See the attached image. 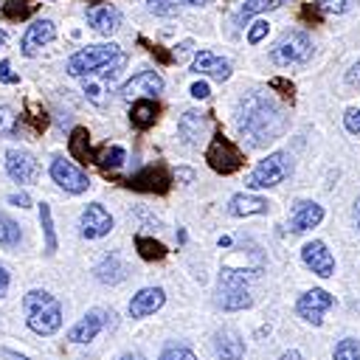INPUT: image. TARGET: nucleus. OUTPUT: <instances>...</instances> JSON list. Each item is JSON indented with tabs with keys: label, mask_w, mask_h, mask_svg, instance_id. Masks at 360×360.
Listing matches in <instances>:
<instances>
[{
	"label": "nucleus",
	"mask_w": 360,
	"mask_h": 360,
	"mask_svg": "<svg viewBox=\"0 0 360 360\" xmlns=\"http://www.w3.org/2000/svg\"><path fill=\"white\" fill-rule=\"evenodd\" d=\"M343 124H346L349 132H360V107L357 110H349L346 118H343Z\"/></svg>",
	"instance_id": "obj_43"
},
{
	"label": "nucleus",
	"mask_w": 360,
	"mask_h": 360,
	"mask_svg": "<svg viewBox=\"0 0 360 360\" xmlns=\"http://www.w3.org/2000/svg\"><path fill=\"white\" fill-rule=\"evenodd\" d=\"M177 132H180V138H183L186 146H200V141H202L205 132H208V121H205L202 112H197V110H186V112L180 115Z\"/></svg>",
	"instance_id": "obj_19"
},
{
	"label": "nucleus",
	"mask_w": 360,
	"mask_h": 360,
	"mask_svg": "<svg viewBox=\"0 0 360 360\" xmlns=\"http://www.w3.org/2000/svg\"><path fill=\"white\" fill-rule=\"evenodd\" d=\"M309 56H312V39L304 31H287V34H281V39L270 51V59L276 65H281V68L304 65Z\"/></svg>",
	"instance_id": "obj_6"
},
{
	"label": "nucleus",
	"mask_w": 360,
	"mask_h": 360,
	"mask_svg": "<svg viewBox=\"0 0 360 360\" xmlns=\"http://www.w3.org/2000/svg\"><path fill=\"white\" fill-rule=\"evenodd\" d=\"M124 158H127V152H124V146H118V143H104V146H98L96 152H93V163H98L101 169H118L121 163H124Z\"/></svg>",
	"instance_id": "obj_28"
},
{
	"label": "nucleus",
	"mask_w": 360,
	"mask_h": 360,
	"mask_svg": "<svg viewBox=\"0 0 360 360\" xmlns=\"http://www.w3.org/2000/svg\"><path fill=\"white\" fill-rule=\"evenodd\" d=\"M68 152L79 163H93V149H90V132H87V127H73L70 129Z\"/></svg>",
	"instance_id": "obj_24"
},
{
	"label": "nucleus",
	"mask_w": 360,
	"mask_h": 360,
	"mask_svg": "<svg viewBox=\"0 0 360 360\" xmlns=\"http://www.w3.org/2000/svg\"><path fill=\"white\" fill-rule=\"evenodd\" d=\"M188 93H191L194 98H208V96H211V90H208V84H205V82H194Z\"/></svg>",
	"instance_id": "obj_45"
},
{
	"label": "nucleus",
	"mask_w": 360,
	"mask_h": 360,
	"mask_svg": "<svg viewBox=\"0 0 360 360\" xmlns=\"http://www.w3.org/2000/svg\"><path fill=\"white\" fill-rule=\"evenodd\" d=\"M6 172L14 183H34L39 177V163L25 149H6Z\"/></svg>",
	"instance_id": "obj_12"
},
{
	"label": "nucleus",
	"mask_w": 360,
	"mask_h": 360,
	"mask_svg": "<svg viewBox=\"0 0 360 360\" xmlns=\"http://www.w3.org/2000/svg\"><path fill=\"white\" fill-rule=\"evenodd\" d=\"M87 3H101V0H87Z\"/></svg>",
	"instance_id": "obj_55"
},
{
	"label": "nucleus",
	"mask_w": 360,
	"mask_h": 360,
	"mask_svg": "<svg viewBox=\"0 0 360 360\" xmlns=\"http://www.w3.org/2000/svg\"><path fill=\"white\" fill-rule=\"evenodd\" d=\"M56 37V25H53V20H34L28 28H25V34H22V39H20V51L25 53V56H34L42 45H48L51 39Z\"/></svg>",
	"instance_id": "obj_15"
},
{
	"label": "nucleus",
	"mask_w": 360,
	"mask_h": 360,
	"mask_svg": "<svg viewBox=\"0 0 360 360\" xmlns=\"http://www.w3.org/2000/svg\"><path fill=\"white\" fill-rule=\"evenodd\" d=\"M335 360H360V343L354 338H343L335 346Z\"/></svg>",
	"instance_id": "obj_34"
},
{
	"label": "nucleus",
	"mask_w": 360,
	"mask_h": 360,
	"mask_svg": "<svg viewBox=\"0 0 360 360\" xmlns=\"http://www.w3.org/2000/svg\"><path fill=\"white\" fill-rule=\"evenodd\" d=\"M51 180L59 188H65L68 194H82L90 186V177L79 166H73L70 160H65V158H53V163H51Z\"/></svg>",
	"instance_id": "obj_9"
},
{
	"label": "nucleus",
	"mask_w": 360,
	"mask_h": 360,
	"mask_svg": "<svg viewBox=\"0 0 360 360\" xmlns=\"http://www.w3.org/2000/svg\"><path fill=\"white\" fill-rule=\"evenodd\" d=\"M301 262L321 278H329L335 276V256L329 253V248L321 242V239H312L301 248Z\"/></svg>",
	"instance_id": "obj_13"
},
{
	"label": "nucleus",
	"mask_w": 360,
	"mask_h": 360,
	"mask_svg": "<svg viewBox=\"0 0 360 360\" xmlns=\"http://www.w3.org/2000/svg\"><path fill=\"white\" fill-rule=\"evenodd\" d=\"M236 127L242 132V138L253 146L262 149L267 143H273L276 138L284 135L287 129V115L278 104H273L267 96L262 93H250L239 101L236 107Z\"/></svg>",
	"instance_id": "obj_1"
},
{
	"label": "nucleus",
	"mask_w": 360,
	"mask_h": 360,
	"mask_svg": "<svg viewBox=\"0 0 360 360\" xmlns=\"http://www.w3.org/2000/svg\"><path fill=\"white\" fill-rule=\"evenodd\" d=\"M158 360H197V357H194V352L186 349V346H169Z\"/></svg>",
	"instance_id": "obj_38"
},
{
	"label": "nucleus",
	"mask_w": 360,
	"mask_h": 360,
	"mask_svg": "<svg viewBox=\"0 0 360 360\" xmlns=\"http://www.w3.org/2000/svg\"><path fill=\"white\" fill-rule=\"evenodd\" d=\"M0 11H3L6 20H25L34 11V3H28V0H6V3H0Z\"/></svg>",
	"instance_id": "obj_32"
},
{
	"label": "nucleus",
	"mask_w": 360,
	"mask_h": 360,
	"mask_svg": "<svg viewBox=\"0 0 360 360\" xmlns=\"http://www.w3.org/2000/svg\"><path fill=\"white\" fill-rule=\"evenodd\" d=\"M127 188L132 191H146V194H166L172 188V172L163 166V163H152V166H143L141 172L129 174L121 180Z\"/></svg>",
	"instance_id": "obj_7"
},
{
	"label": "nucleus",
	"mask_w": 360,
	"mask_h": 360,
	"mask_svg": "<svg viewBox=\"0 0 360 360\" xmlns=\"http://www.w3.org/2000/svg\"><path fill=\"white\" fill-rule=\"evenodd\" d=\"M253 298L248 292V287H219V307L233 312V309H245L250 307Z\"/></svg>",
	"instance_id": "obj_26"
},
{
	"label": "nucleus",
	"mask_w": 360,
	"mask_h": 360,
	"mask_svg": "<svg viewBox=\"0 0 360 360\" xmlns=\"http://www.w3.org/2000/svg\"><path fill=\"white\" fill-rule=\"evenodd\" d=\"M121 360H141V357H138V354H124Z\"/></svg>",
	"instance_id": "obj_51"
},
{
	"label": "nucleus",
	"mask_w": 360,
	"mask_h": 360,
	"mask_svg": "<svg viewBox=\"0 0 360 360\" xmlns=\"http://www.w3.org/2000/svg\"><path fill=\"white\" fill-rule=\"evenodd\" d=\"M346 84L349 87H360V59L346 70Z\"/></svg>",
	"instance_id": "obj_44"
},
{
	"label": "nucleus",
	"mask_w": 360,
	"mask_h": 360,
	"mask_svg": "<svg viewBox=\"0 0 360 360\" xmlns=\"http://www.w3.org/2000/svg\"><path fill=\"white\" fill-rule=\"evenodd\" d=\"M121 53V48L115 42L110 45H87L82 51H76L70 59H68V73L76 76V79H84L90 73H96L98 68H104L110 59H115Z\"/></svg>",
	"instance_id": "obj_5"
},
{
	"label": "nucleus",
	"mask_w": 360,
	"mask_h": 360,
	"mask_svg": "<svg viewBox=\"0 0 360 360\" xmlns=\"http://www.w3.org/2000/svg\"><path fill=\"white\" fill-rule=\"evenodd\" d=\"M278 3H284V0H248V3L242 6V11H239V20H248V17H253V14H262V11H267V8H276Z\"/></svg>",
	"instance_id": "obj_35"
},
{
	"label": "nucleus",
	"mask_w": 360,
	"mask_h": 360,
	"mask_svg": "<svg viewBox=\"0 0 360 360\" xmlns=\"http://www.w3.org/2000/svg\"><path fill=\"white\" fill-rule=\"evenodd\" d=\"M22 309H25V323L34 335H53L62 326V304L59 298H53L45 290H28L22 298Z\"/></svg>",
	"instance_id": "obj_2"
},
{
	"label": "nucleus",
	"mask_w": 360,
	"mask_h": 360,
	"mask_svg": "<svg viewBox=\"0 0 360 360\" xmlns=\"http://www.w3.org/2000/svg\"><path fill=\"white\" fill-rule=\"evenodd\" d=\"M180 3H188V6H202L205 0H180Z\"/></svg>",
	"instance_id": "obj_50"
},
{
	"label": "nucleus",
	"mask_w": 360,
	"mask_h": 360,
	"mask_svg": "<svg viewBox=\"0 0 360 360\" xmlns=\"http://www.w3.org/2000/svg\"><path fill=\"white\" fill-rule=\"evenodd\" d=\"M135 250H138V256H141L143 262H160V259H166V253H169L163 242H158V239H152V236H143V233L135 236Z\"/></svg>",
	"instance_id": "obj_27"
},
{
	"label": "nucleus",
	"mask_w": 360,
	"mask_h": 360,
	"mask_svg": "<svg viewBox=\"0 0 360 360\" xmlns=\"http://www.w3.org/2000/svg\"><path fill=\"white\" fill-rule=\"evenodd\" d=\"M321 219H323V208L318 202L298 200L295 208H292V214H290V228H292V233H304V231L321 225Z\"/></svg>",
	"instance_id": "obj_17"
},
{
	"label": "nucleus",
	"mask_w": 360,
	"mask_h": 360,
	"mask_svg": "<svg viewBox=\"0 0 360 360\" xmlns=\"http://www.w3.org/2000/svg\"><path fill=\"white\" fill-rule=\"evenodd\" d=\"M191 70L200 73V76H211L217 82H225L231 76V62L217 56V53H211V51H200L194 56V62H191Z\"/></svg>",
	"instance_id": "obj_18"
},
{
	"label": "nucleus",
	"mask_w": 360,
	"mask_h": 360,
	"mask_svg": "<svg viewBox=\"0 0 360 360\" xmlns=\"http://www.w3.org/2000/svg\"><path fill=\"white\" fill-rule=\"evenodd\" d=\"M17 129H20V124H17L14 110L6 107V104H0V135H14Z\"/></svg>",
	"instance_id": "obj_36"
},
{
	"label": "nucleus",
	"mask_w": 360,
	"mask_h": 360,
	"mask_svg": "<svg viewBox=\"0 0 360 360\" xmlns=\"http://www.w3.org/2000/svg\"><path fill=\"white\" fill-rule=\"evenodd\" d=\"M267 31H270V25H267V20H256V22L250 25V31H248V42H250V45H256V42H262V39L267 37Z\"/></svg>",
	"instance_id": "obj_39"
},
{
	"label": "nucleus",
	"mask_w": 360,
	"mask_h": 360,
	"mask_svg": "<svg viewBox=\"0 0 360 360\" xmlns=\"http://www.w3.org/2000/svg\"><path fill=\"white\" fill-rule=\"evenodd\" d=\"M214 349H217V357H219V360H245V343H242L239 335L231 332V329H225V332L217 335Z\"/></svg>",
	"instance_id": "obj_23"
},
{
	"label": "nucleus",
	"mask_w": 360,
	"mask_h": 360,
	"mask_svg": "<svg viewBox=\"0 0 360 360\" xmlns=\"http://www.w3.org/2000/svg\"><path fill=\"white\" fill-rule=\"evenodd\" d=\"M290 172H292V158L287 152H273L256 163V169L245 180V186L248 188H270V186H278L281 180H287Z\"/></svg>",
	"instance_id": "obj_3"
},
{
	"label": "nucleus",
	"mask_w": 360,
	"mask_h": 360,
	"mask_svg": "<svg viewBox=\"0 0 360 360\" xmlns=\"http://www.w3.org/2000/svg\"><path fill=\"white\" fill-rule=\"evenodd\" d=\"M3 42H6V31L0 28V45H3Z\"/></svg>",
	"instance_id": "obj_53"
},
{
	"label": "nucleus",
	"mask_w": 360,
	"mask_h": 360,
	"mask_svg": "<svg viewBox=\"0 0 360 360\" xmlns=\"http://www.w3.org/2000/svg\"><path fill=\"white\" fill-rule=\"evenodd\" d=\"M281 360H301V354H298L295 349H290V352H284V354H281Z\"/></svg>",
	"instance_id": "obj_48"
},
{
	"label": "nucleus",
	"mask_w": 360,
	"mask_h": 360,
	"mask_svg": "<svg viewBox=\"0 0 360 360\" xmlns=\"http://www.w3.org/2000/svg\"><path fill=\"white\" fill-rule=\"evenodd\" d=\"M160 90H163L160 73H155V70H141V73H135L132 79H127V82L118 87V96H121L124 101H138V98H155Z\"/></svg>",
	"instance_id": "obj_8"
},
{
	"label": "nucleus",
	"mask_w": 360,
	"mask_h": 360,
	"mask_svg": "<svg viewBox=\"0 0 360 360\" xmlns=\"http://www.w3.org/2000/svg\"><path fill=\"white\" fill-rule=\"evenodd\" d=\"M107 84L110 82H104L101 76H84V93H87V98L93 101V104H98V107H104L107 104Z\"/></svg>",
	"instance_id": "obj_31"
},
{
	"label": "nucleus",
	"mask_w": 360,
	"mask_h": 360,
	"mask_svg": "<svg viewBox=\"0 0 360 360\" xmlns=\"http://www.w3.org/2000/svg\"><path fill=\"white\" fill-rule=\"evenodd\" d=\"M28 115H22V118H17V124H28L31 127V132L34 135H39L45 127H48V115H45V110H37L34 104H28Z\"/></svg>",
	"instance_id": "obj_33"
},
{
	"label": "nucleus",
	"mask_w": 360,
	"mask_h": 360,
	"mask_svg": "<svg viewBox=\"0 0 360 360\" xmlns=\"http://www.w3.org/2000/svg\"><path fill=\"white\" fill-rule=\"evenodd\" d=\"M357 228H360V197H357Z\"/></svg>",
	"instance_id": "obj_52"
},
{
	"label": "nucleus",
	"mask_w": 360,
	"mask_h": 360,
	"mask_svg": "<svg viewBox=\"0 0 360 360\" xmlns=\"http://www.w3.org/2000/svg\"><path fill=\"white\" fill-rule=\"evenodd\" d=\"M87 22L93 25V31L110 37L121 22V11L115 6H93V8H87Z\"/></svg>",
	"instance_id": "obj_21"
},
{
	"label": "nucleus",
	"mask_w": 360,
	"mask_h": 360,
	"mask_svg": "<svg viewBox=\"0 0 360 360\" xmlns=\"http://www.w3.org/2000/svg\"><path fill=\"white\" fill-rule=\"evenodd\" d=\"M163 301H166L163 287H143L129 301V318H149L163 307Z\"/></svg>",
	"instance_id": "obj_16"
},
{
	"label": "nucleus",
	"mask_w": 360,
	"mask_h": 360,
	"mask_svg": "<svg viewBox=\"0 0 360 360\" xmlns=\"http://www.w3.org/2000/svg\"><path fill=\"white\" fill-rule=\"evenodd\" d=\"M8 202L11 205H20V208H28L31 205V197L25 191H17V194H8Z\"/></svg>",
	"instance_id": "obj_46"
},
{
	"label": "nucleus",
	"mask_w": 360,
	"mask_h": 360,
	"mask_svg": "<svg viewBox=\"0 0 360 360\" xmlns=\"http://www.w3.org/2000/svg\"><path fill=\"white\" fill-rule=\"evenodd\" d=\"M146 6H149V11H155V14H163V17H172V14L177 11L174 0H146Z\"/></svg>",
	"instance_id": "obj_40"
},
{
	"label": "nucleus",
	"mask_w": 360,
	"mask_h": 360,
	"mask_svg": "<svg viewBox=\"0 0 360 360\" xmlns=\"http://www.w3.org/2000/svg\"><path fill=\"white\" fill-rule=\"evenodd\" d=\"M332 304H335V295H329L326 290H307V292L298 298L295 312H298V318H304L307 323L321 326V323H323V312H326Z\"/></svg>",
	"instance_id": "obj_10"
},
{
	"label": "nucleus",
	"mask_w": 360,
	"mask_h": 360,
	"mask_svg": "<svg viewBox=\"0 0 360 360\" xmlns=\"http://www.w3.org/2000/svg\"><path fill=\"white\" fill-rule=\"evenodd\" d=\"M205 160H208V166H211L217 174H233V172L242 169L245 155H242V149H239L231 138H225L222 132H217V135L208 141V146H205Z\"/></svg>",
	"instance_id": "obj_4"
},
{
	"label": "nucleus",
	"mask_w": 360,
	"mask_h": 360,
	"mask_svg": "<svg viewBox=\"0 0 360 360\" xmlns=\"http://www.w3.org/2000/svg\"><path fill=\"white\" fill-rule=\"evenodd\" d=\"M79 231L84 239H101L112 231V217L101 202H90L79 217Z\"/></svg>",
	"instance_id": "obj_11"
},
{
	"label": "nucleus",
	"mask_w": 360,
	"mask_h": 360,
	"mask_svg": "<svg viewBox=\"0 0 360 360\" xmlns=\"http://www.w3.org/2000/svg\"><path fill=\"white\" fill-rule=\"evenodd\" d=\"M158 115H160V107H158L155 98H138V101H132L129 121H132L135 129H149V127H155Z\"/></svg>",
	"instance_id": "obj_22"
},
{
	"label": "nucleus",
	"mask_w": 360,
	"mask_h": 360,
	"mask_svg": "<svg viewBox=\"0 0 360 360\" xmlns=\"http://www.w3.org/2000/svg\"><path fill=\"white\" fill-rule=\"evenodd\" d=\"M11 360H28V357H20V354H11Z\"/></svg>",
	"instance_id": "obj_54"
},
{
	"label": "nucleus",
	"mask_w": 360,
	"mask_h": 360,
	"mask_svg": "<svg viewBox=\"0 0 360 360\" xmlns=\"http://www.w3.org/2000/svg\"><path fill=\"white\" fill-rule=\"evenodd\" d=\"M270 211V202L264 197H256V194H233L231 202H228V214L231 217H256V214H267Z\"/></svg>",
	"instance_id": "obj_20"
},
{
	"label": "nucleus",
	"mask_w": 360,
	"mask_h": 360,
	"mask_svg": "<svg viewBox=\"0 0 360 360\" xmlns=\"http://www.w3.org/2000/svg\"><path fill=\"white\" fill-rule=\"evenodd\" d=\"M270 87H273V90H281V96H284V98H290V101L295 98V87H292L287 79H281V76L270 79Z\"/></svg>",
	"instance_id": "obj_41"
},
{
	"label": "nucleus",
	"mask_w": 360,
	"mask_h": 360,
	"mask_svg": "<svg viewBox=\"0 0 360 360\" xmlns=\"http://www.w3.org/2000/svg\"><path fill=\"white\" fill-rule=\"evenodd\" d=\"M39 225L45 233V256L56 253V231H53V217H51V205L39 202Z\"/></svg>",
	"instance_id": "obj_29"
},
{
	"label": "nucleus",
	"mask_w": 360,
	"mask_h": 360,
	"mask_svg": "<svg viewBox=\"0 0 360 360\" xmlns=\"http://www.w3.org/2000/svg\"><path fill=\"white\" fill-rule=\"evenodd\" d=\"M124 276H127V267L121 264V259H118L115 253L104 256V259L96 264V278H98L101 284H118V281H124Z\"/></svg>",
	"instance_id": "obj_25"
},
{
	"label": "nucleus",
	"mask_w": 360,
	"mask_h": 360,
	"mask_svg": "<svg viewBox=\"0 0 360 360\" xmlns=\"http://www.w3.org/2000/svg\"><path fill=\"white\" fill-rule=\"evenodd\" d=\"M326 14H346L352 6H354V0H315Z\"/></svg>",
	"instance_id": "obj_37"
},
{
	"label": "nucleus",
	"mask_w": 360,
	"mask_h": 360,
	"mask_svg": "<svg viewBox=\"0 0 360 360\" xmlns=\"http://www.w3.org/2000/svg\"><path fill=\"white\" fill-rule=\"evenodd\" d=\"M0 82H6V84H20V76L11 70V62H8V59L0 62Z\"/></svg>",
	"instance_id": "obj_42"
},
{
	"label": "nucleus",
	"mask_w": 360,
	"mask_h": 360,
	"mask_svg": "<svg viewBox=\"0 0 360 360\" xmlns=\"http://www.w3.org/2000/svg\"><path fill=\"white\" fill-rule=\"evenodd\" d=\"M8 292V270L0 264V298Z\"/></svg>",
	"instance_id": "obj_47"
},
{
	"label": "nucleus",
	"mask_w": 360,
	"mask_h": 360,
	"mask_svg": "<svg viewBox=\"0 0 360 360\" xmlns=\"http://www.w3.org/2000/svg\"><path fill=\"white\" fill-rule=\"evenodd\" d=\"M112 312H104V309H90L84 318H79L70 329H68V340L73 343H90L107 323H110Z\"/></svg>",
	"instance_id": "obj_14"
},
{
	"label": "nucleus",
	"mask_w": 360,
	"mask_h": 360,
	"mask_svg": "<svg viewBox=\"0 0 360 360\" xmlns=\"http://www.w3.org/2000/svg\"><path fill=\"white\" fill-rule=\"evenodd\" d=\"M177 177H180V180H191V177H194V172H191V169H180V172H177Z\"/></svg>",
	"instance_id": "obj_49"
},
{
	"label": "nucleus",
	"mask_w": 360,
	"mask_h": 360,
	"mask_svg": "<svg viewBox=\"0 0 360 360\" xmlns=\"http://www.w3.org/2000/svg\"><path fill=\"white\" fill-rule=\"evenodd\" d=\"M20 239H22V231H20V225H17L11 217L0 214V245L11 250V248H17V245H20Z\"/></svg>",
	"instance_id": "obj_30"
}]
</instances>
